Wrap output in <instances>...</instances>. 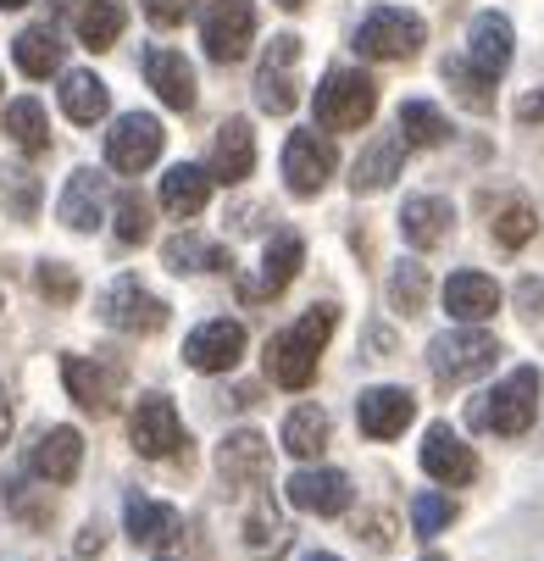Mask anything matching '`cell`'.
<instances>
[{
  "mask_svg": "<svg viewBox=\"0 0 544 561\" xmlns=\"http://www.w3.org/2000/svg\"><path fill=\"white\" fill-rule=\"evenodd\" d=\"M189 12H195V0H144V18L155 28H178Z\"/></svg>",
  "mask_w": 544,
  "mask_h": 561,
  "instance_id": "cell-43",
  "label": "cell"
},
{
  "mask_svg": "<svg viewBox=\"0 0 544 561\" xmlns=\"http://www.w3.org/2000/svg\"><path fill=\"white\" fill-rule=\"evenodd\" d=\"M305 267V239L294 228H278L262 251V284H240L245 300H262V295H283L294 284V273Z\"/></svg>",
  "mask_w": 544,
  "mask_h": 561,
  "instance_id": "cell-18",
  "label": "cell"
},
{
  "mask_svg": "<svg viewBox=\"0 0 544 561\" xmlns=\"http://www.w3.org/2000/svg\"><path fill=\"white\" fill-rule=\"evenodd\" d=\"M305 561H339V556H328V550H311Z\"/></svg>",
  "mask_w": 544,
  "mask_h": 561,
  "instance_id": "cell-49",
  "label": "cell"
},
{
  "mask_svg": "<svg viewBox=\"0 0 544 561\" xmlns=\"http://www.w3.org/2000/svg\"><path fill=\"white\" fill-rule=\"evenodd\" d=\"M34 284H39V295H45V300H56V306L78 300V278H72V267H67V262H39Z\"/></svg>",
  "mask_w": 544,
  "mask_h": 561,
  "instance_id": "cell-41",
  "label": "cell"
},
{
  "mask_svg": "<svg viewBox=\"0 0 544 561\" xmlns=\"http://www.w3.org/2000/svg\"><path fill=\"white\" fill-rule=\"evenodd\" d=\"M251 39H256V7H251V0H211V12L200 23L206 56L228 67V61H240L251 50Z\"/></svg>",
  "mask_w": 544,
  "mask_h": 561,
  "instance_id": "cell-7",
  "label": "cell"
},
{
  "mask_svg": "<svg viewBox=\"0 0 544 561\" xmlns=\"http://www.w3.org/2000/svg\"><path fill=\"white\" fill-rule=\"evenodd\" d=\"M444 311L455 323H484V317L500 311V284L484 273H450L444 278Z\"/></svg>",
  "mask_w": 544,
  "mask_h": 561,
  "instance_id": "cell-24",
  "label": "cell"
},
{
  "mask_svg": "<svg viewBox=\"0 0 544 561\" xmlns=\"http://www.w3.org/2000/svg\"><path fill=\"white\" fill-rule=\"evenodd\" d=\"M61 34H56V23H34V28H23L18 34V45H12V56H18V67L28 72V78H50L56 67H61Z\"/></svg>",
  "mask_w": 544,
  "mask_h": 561,
  "instance_id": "cell-30",
  "label": "cell"
},
{
  "mask_svg": "<svg viewBox=\"0 0 544 561\" xmlns=\"http://www.w3.org/2000/svg\"><path fill=\"white\" fill-rule=\"evenodd\" d=\"M444 78L461 90V101L473 106V112H489V84H484V78L466 67V61H444Z\"/></svg>",
  "mask_w": 544,
  "mask_h": 561,
  "instance_id": "cell-42",
  "label": "cell"
},
{
  "mask_svg": "<svg viewBox=\"0 0 544 561\" xmlns=\"http://www.w3.org/2000/svg\"><path fill=\"white\" fill-rule=\"evenodd\" d=\"M539 417V367H517L506 383H495L489 394H478L473 407H466V423H473L478 434H528Z\"/></svg>",
  "mask_w": 544,
  "mask_h": 561,
  "instance_id": "cell-2",
  "label": "cell"
},
{
  "mask_svg": "<svg viewBox=\"0 0 544 561\" xmlns=\"http://www.w3.org/2000/svg\"><path fill=\"white\" fill-rule=\"evenodd\" d=\"M511 45H517L511 18H500V12H478L473 28H466V67H473L484 84H495V78L511 67Z\"/></svg>",
  "mask_w": 544,
  "mask_h": 561,
  "instance_id": "cell-16",
  "label": "cell"
},
{
  "mask_svg": "<svg viewBox=\"0 0 544 561\" xmlns=\"http://www.w3.org/2000/svg\"><path fill=\"white\" fill-rule=\"evenodd\" d=\"M428 561H439V556H428Z\"/></svg>",
  "mask_w": 544,
  "mask_h": 561,
  "instance_id": "cell-51",
  "label": "cell"
},
{
  "mask_svg": "<svg viewBox=\"0 0 544 561\" xmlns=\"http://www.w3.org/2000/svg\"><path fill=\"white\" fill-rule=\"evenodd\" d=\"M412 417H417V394L395 389V383L361 389V400H356V423H361L367 439H395V434H406Z\"/></svg>",
  "mask_w": 544,
  "mask_h": 561,
  "instance_id": "cell-15",
  "label": "cell"
},
{
  "mask_svg": "<svg viewBox=\"0 0 544 561\" xmlns=\"http://www.w3.org/2000/svg\"><path fill=\"white\" fill-rule=\"evenodd\" d=\"M123 523H128V539L134 545H173L184 534V517L162 501H144V495H128L123 501Z\"/></svg>",
  "mask_w": 544,
  "mask_h": 561,
  "instance_id": "cell-26",
  "label": "cell"
},
{
  "mask_svg": "<svg viewBox=\"0 0 544 561\" xmlns=\"http://www.w3.org/2000/svg\"><path fill=\"white\" fill-rule=\"evenodd\" d=\"M372 112H378V84L356 67L328 72L317 84V95H311V117H317V128H328V134H350V128L372 123Z\"/></svg>",
  "mask_w": 544,
  "mask_h": 561,
  "instance_id": "cell-3",
  "label": "cell"
},
{
  "mask_svg": "<svg viewBox=\"0 0 544 561\" xmlns=\"http://www.w3.org/2000/svg\"><path fill=\"white\" fill-rule=\"evenodd\" d=\"M517 117H522V123H544V90H533V95L517 106Z\"/></svg>",
  "mask_w": 544,
  "mask_h": 561,
  "instance_id": "cell-44",
  "label": "cell"
},
{
  "mask_svg": "<svg viewBox=\"0 0 544 561\" xmlns=\"http://www.w3.org/2000/svg\"><path fill=\"white\" fill-rule=\"evenodd\" d=\"M61 383H67V394L78 400L84 412H95V417H106V412H117V394H123V367H112V362H90V356H61Z\"/></svg>",
  "mask_w": 544,
  "mask_h": 561,
  "instance_id": "cell-10",
  "label": "cell"
},
{
  "mask_svg": "<svg viewBox=\"0 0 544 561\" xmlns=\"http://www.w3.org/2000/svg\"><path fill=\"white\" fill-rule=\"evenodd\" d=\"M395 128H401L406 150H433V145L450 139V123H444V112H439L433 101H406V106L395 112Z\"/></svg>",
  "mask_w": 544,
  "mask_h": 561,
  "instance_id": "cell-33",
  "label": "cell"
},
{
  "mask_svg": "<svg viewBox=\"0 0 544 561\" xmlns=\"http://www.w3.org/2000/svg\"><path fill=\"white\" fill-rule=\"evenodd\" d=\"M500 356V340L484 329H450L428 345V373L439 383H466V378H484Z\"/></svg>",
  "mask_w": 544,
  "mask_h": 561,
  "instance_id": "cell-5",
  "label": "cell"
},
{
  "mask_svg": "<svg viewBox=\"0 0 544 561\" xmlns=\"http://www.w3.org/2000/svg\"><path fill=\"white\" fill-rule=\"evenodd\" d=\"M450 517H455V501H450V495H439V490L412 495V528H417L423 539L444 534V528H450Z\"/></svg>",
  "mask_w": 544,
  "mask_h": 561,
  "instance_id": "cell-37",
  "label": "cell"
},
{
  "mask_svg": "<svg viewBox=\"0 0 544 561\" xmlns=\"http://www.w3.org/2000/svg\"><path fill=\"white\" fill-rule=\"evenodd\" d=\"M7 134H12V145H18V150L45 156V150H50V123H45V106H39L34 95L12 101V106H7Z\"/></svg>",
  "mask_w": 544,
  "mask_h": 561,
  "instance_id": "cell-35",
  "label": "cell"
},
{
  "mask_svg": "<svg viewBox=\"0 0 544 561\" xmlns=\"http://www.w3.org/2000/svg\"><path fill=\"white\" fill-rule=\"evenodd\" d=\"M106 106H112V90L101 84L95 72H67L61 78V112L72 117V123H101L106 117Z\"/></svg>",
  "mask_w": 544,
  "mask_h": 561,
  "instance_id": "cell-29",
  "label": "cell"
},
{
  "mask_svg": "<svg viewBox=\"0 0 544 561\" xmlns=\"http://www.w3.org/2000/svg\"><path fill=\"white\" fill-rule=\"evenodd\" d=\"M423 467H428V478H439V484H450V490H461V484H473V478H478L473 445H466L450 423H433L423 434Z\"/></svg>",
  "mask_w": 544,
  "mask_h": 561,
  "instance_id": "cell-17",
  "label": "cell"
},
{
  "mask_svg": "<svg viewBox=\"0 0 544 561\" xmlns=\"http://www.w3.org/2000/svg\"><path fill=\"white\" fill-rule=\"evenodd\" d=\"M167 267L173 273H222V267H233V256L222 251V245H206L200 233H178V239H167Z\"/></svg>",
  "mask_w": 544,
  "mask_h": 561,
  "instance_id": "cell-34",
  "label": "cell"
},
{
  "mask_svg": "<svg viewBox=\"0 0 544 561\" xmlns=\"http://www.w3.org/2000/svg\"><path fill=\"white\" fill-rule=\"evenodd\" d=\"M294 61H300V39H294V34H278V39L267 45L262 67H256V101H262V112H273V117L294 112V101H300Z\"/></svg>",
  "mask_w": 544,
  "mask_h": 561,
  "instance_id": "cell-11",
  "label": "cell"
},
{
  "mask_svg": "<svg viewBox=\"0 0 544 561\" xmlns=\"http://www.w3.org/2000/svg\"><path fill=\"white\" fill-rule=\"evenodd\" d=\"M401 168H406V139H401V134H378V139L356 156L350 184H356V195H361V190L378 195V190H389V184L401 179Z\"/></svg>",
  "mask_w": 544,
  "mask_h": 561,
  "instance_id": "cell-22",
  "label": "cell"
},
{
  "mask_svg": "<svg viewBox=\"0 0 544 561\" xmlns=\"http://www.w3.org/2000/svg\"><path fill=\"white\" fill-rule=\"evenodd\" d=\"M18 7H28V0H0V12H18Z\"/></svg>",
  "mask_w": 544,
  "mask_h": 561,
  "instance_id": "cell-48",
  "label": "cell"
},
{
  "mask_svg": "<svg viewBox=\"0 0 544 561\" xmlns=\"http://www.w3.org/2000/svg\"><path fill=\"white\" fill-rule=\"evenodd\" d=\"M128 28V7L123 0H84V12H78V39L90 50H112Z\"/></svg>",
  "mask_w": 544,
  "mask_h": 561,
  "instance_id": "cell-32",
  "label": "cell"
},
{
  "mask_svg": "<svg viewBox=\"0 0 544 561\" xmlns=\"http://www.w3.org/2000/svg\"><path fill=\"white\" fill-rule=\"evenodd\" d=\"M389 300H395V311H423V300H428V273H423V262H401L395 267V278H389Z\"/></svg>",
  "mask_w": 544,
  "mask_h": 561,
  "instance_id": "cell-38",
  "label": "cell"
},
{
  "mask_svg": "<svg viewBox=\"0 0 544 561\" xmlns=\"http://www.w3.org/2000/svg\"><path fill=\"white\" fill-rule=\"evenodd\" d=\"M328 434H334V423H328L323 407H294L289 423H283V450L300 456V461H311V456L328 450Z\"/></svg>",
  "mask_w": 544,
  "mask_h": 561,
  "instance_id": "cell-31",
  "label": "cell"
},
{
  "mask_svg": "<svg viewBox=\"0 0 544 561\" xmlns=\"http://www.w3.org/2000/svg\"><path fill=\"white\" fill-rule=\"evenodd\" d=\"M101 545H106V534H101L95 523H90L84 534H78V556H101Z\"/></svg>",
  "mask_w": 544,
  "mask_h": 561,
  "instance_id": "cell-45",
  "label": "cell"
},
{
  "mask_svg": "<svg viewBox=\"0 0 544 561\" xmlns=\"http://www.w3.org/2000/svg\"><path fill=\"white\" fill-rule=\"evenodd\" d=\"M423 39H428V28L406 7H372L356 28V50L367 61H406V56L423 50Z\"/></svg>",
  "mask_w": 544,
  "mask_h": 561,
  "instance_id": "cell-4",
  "label": "cell"
},
{
  "mask_svg": "<svg viewBox=\"0 0 544 561\" xmlns=\"http://www.w3.org/2000/svg\"><path fill=\"white\" fill-rule=\"evenodd\" d=\"M251 168H256V134H251L245 117H228V123L217 128L211 179H217V184H240V179H251Z\"/></svg>",
  "mask_w": 544,
  "mask_h": 561,
  "instance_id": "cell-23",
  "label": "cell"
},
{
  "mask_svg": "<svg viewBox=\"0 0 544 561\" xmlns=\"http://www.w3.org/2000/svg\"><path fill=\"white\" fill-rule=\"evenodd\" d=\"M522 306H528V311H533V306H544V284H533V278H528V284H522Z\"/></svg>",
  "mask_w": 544,
  "mask_h": 561,
  "instance_id": "cell-47",
  "label": "cell"
},
{
  "mask_svg": "<svg viewBox=\"0 0 544 561\" xmlns=\"http://www.w3.org/2000/svg\"><path fill=\"white\" fill-rule=\"evenodd\" d=\"M56 211H61V222H67V228L90 233V228L101 222V211H106V184H101V173H95V168H78V173L67 179V190H61Z\"/></svg>",
  "mask_w": 544,
  "mask_h": 561,
  "instance_id": "cell-25",
  "label": "cell"
},
{
  "mask_svg": "<svg viewBox=\"0 0 544 561\" xmlns=\"http://www.w3.org/2000/svg\"><path fill=\"white\" fill-rule=\"evenodd\" d=\"M101 317L117 334H162L167 329V300H155L139 278H117L101 300Z\"/></svg>",
  "mask_w": 544,
  "mask_h": 561,
  "instance_id": "cell-9",
  "label": "cell"
},
{
  "mask_svg": "<svg viewBox=\"0 0 544 561\" xmlns=\"http://www.w3.org/2000/svg\"><path fill=\"white\" fill-rule=\"evenodd\" d=\"M12 439V400H7V389H0V445Z\"/></svg>",
  "mask_w": 544,
  "mask_h": 561,
  "instance_id": "cell-46",
  "label": "cell"
},
{
  "mask_svg": "<svg viewBox=\"0 0 544 561\" xmlns=\"http://www.w3.org/2000/svg\"><path fill=\"white\" fill-rule=\"evenodd\" d=\"M334 329H339V311L334 306H311L300 323H289L283 334L267 340V378L278 389H305L311 378H317V356H323Z\"/></svg>",
  "mask_w": 544,
  "mask_h": 561,
  "instance_id": "cell-1",
  "label": "cell"
},
{
  "mask_svg": "<svg viewBox=\"0 0 544 561\" xmlns=\"http://www.w3.org/2000/svg\"><path fill=\"white\" fill-rule=\"evenodd\" d=\"M339 168V150L317 134V128H300L283 139V179H289V195H317Z\"/></svg>",
  "mask_w": 544,
  "mask_h": 561,
  "instance_id": "cell-8",
  "label": "cell"
},
{
  "mask_svg": "<svg viewBox=\"0 0 544 561\" xmlns=\"http://www.w3.org/2000/svg\"><path fill=\"white\" fill-rule=\"evenodd\" d=\"M278 7H283V12H300V7H305V0H278Z\"/></svg>",
  "mask_w": 544,
  "mask_h": 561,
  "instance_id": "cell-50",
  "label": "cell"
},
{
  "mask_svg": "<svg viewBox=\"0 0 544 561\" xmlns=\"http://www.w3.org/2000/svg\"><path fill=\"white\" fill-rule=\"evenodd\" d=\"M144 84L162 95L173 112H189V106H195V67L184 61V50L150 45V50H144Z\"/></svg>",
  "mask_w": 544,
  "mask_h": 561,
  "instance_id": "cell-19",
  "label": "cell"
},
{
  "mask_svg": "<svg viewBox=\"0 0 544 561\" xmlns=\"http://www.w3.org/2000/svg\"><path fill=\"white\" fill-rule=\"evenodd\" d=\"M211 173L206 168H189V162H178L167 179H162V211L167 217H200L206 211V201H211Z\"/></svg>",
  "mask_w": 544,
  "mask_h": 561,
  "instance_id": "cell-28",
  "label": "cell"
},
{
  "mask_svg": "<svg viewBox=\"0 0 544 561\" xmlns=\"http://www.w3.org/2000/svg\"><path fill=\"white\" fill-rule=\"evenodd\" d=\"M117 239H123V245H144V239H150V206L134 190L117 195Z\"/></svg>",
  "mask_w": 544,
  "mask_h": 561,
  "instance_id": "cell-39",
  "label": "cell"
},
{
  "mask_svg": "<svg viewBox=\"0 0 544 561\" xmlns=\"http://www.w3.org/2000/svg\"><path fill=\"white\" fill-rule=\"evenodd\" d=\"M533 233H539V211H533L528 201H506V206L495 211V245H506V251H522Z\"/></svg>",
  "mask_w": 544,
  "mask_h": 561,
  "instance_id": "cell-36",
  "label": "cell"
},
{
  "mask_svg": "<svg viewBox=\"0 0 544 561\" xmlns=\"http://www.w3.org/2000/svg\"><path fill=\"white\" fill-rule=\"evenodd\" d=\"M155 156H162V123H155L150 112H128L112 123L106 134V162L117 173H144Z\"/></svg>",
  "mask_w": 544,
  "mask_h": 561,
  "instance_id": "cell-12",
  "label": "cell"
},
{
  "mask_svg": "<svg viewBox=\"0 0 544 561\" xmlns=\"http://www.w3.org/2000/svg\"><path fill=\"white\" fill-rule=\"evenodd\" d=\"M283 545H289V523L273 506H256V517H251V550L267 556V550H283Z\"/></svg>",
  "mask_w": 544,
  "mask_h": 561,
  "instance_id": "cell-40",
  "label": "cell"
},
{
  "mask_svg": "<svg viewBox=\"0 0 544 561\" xmlns=\"http://www.w3.org/2000/svg\"><path fill=\"white\" fill-rule=\"evenodd\" d=\"M289 506L311 517H345L350 512V478L339 467H300L289 478Z\"/></svg>",
  "mask_w": 544,
  "mask_h": 561,
  "instance_id": "cell-13",
  "label": "cell"
},
{
  "mask_svg": "<svg viewBox=\"0 0 544 561\" xmlns=\"http://www.w3.org/2000/svg\"><path fill=\"white\" fill-rule=\"evenodd\" d=\"M78 467H84V434L78 428H50L39 434L34 456H28V472L45 478V484H72Z\"/></svg>",
  "mask_w": 544,
  "mask_h": 561,
  "instance_id": "cell-21",
  "label": "cell"
},
{
  "mask_svg": "<svg viewBox=\"0 0 544 561\" xmlns=\"http://www.w3.org/2000/svg\"><path fill=\"white\" fill-rule=\"evenodd\" d=\"M240 356H245V329L233 317H211V323H200L184 340V362L195 373H228V367H240Z\"/></svg>",
  "mask_w": 544,
  "mask_h": 561,
  "instance_id": "cell-14",
  "label": "cell"
},
{
  "mask_svg": "<svg viewBox=\"0 0 544 561\" xmlns=\"http://www.w3.org/2000/svg\"><path fill=\"white\" fill-rule=\"evenodd\" d=\"M128 439H134V450H139V456H150V461L189 450V434H184L178 407H173L167 394H144V400H139L134 417H128Z\"/></svg>",
  "mask_w": 544,
  "mask_h": 561,
  "instance_id": "cell-6",
  "label": "cell"
},
{
  "mask_svg": "<svg viewBox=\"0 0 544 561\" xmlns=\"http://www.w3.org/2000/svg\"><path fill=\"white\" fill-rule=\"evenodd\" d=\"M450 222H455V211H450V201H439V195H417V201L401 206V233H406L412 251H433L439 239L450 233Z\"/></svg>",
  "mask_w": 544,
  "mask_h": 561,
  "instance_id": "cell-27",
  "label": "cell"
},
{
  "mask_svg": "<svg viewBox=\"0 0 544 561\" xmlns=\"http://www.w3.org/2000/svg\"><path fill=\"white\" fill-rule=\"evenodd\" d=\"M217 467H222L228 484L256 490V484H267V472H273V445L262 434H251V428L245 434H228L222 450H217Z\"/></svg>",
  "mask_w": 544,
  "mask_h": 561,
  "instance_id": "cell-20",
  "label": "cell"
}]
</instances>
